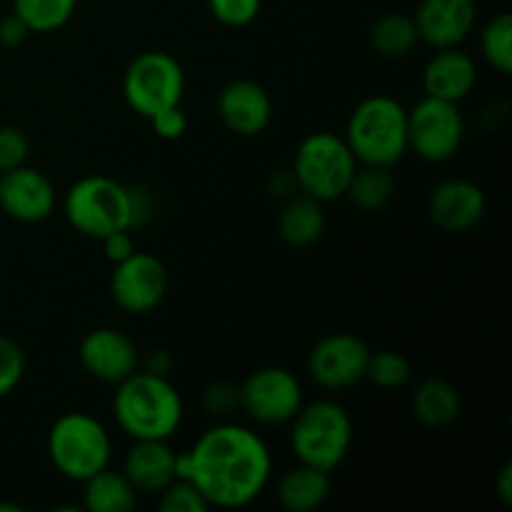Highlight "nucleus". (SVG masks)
<instances>
[{"label": "nucleus", "mask_w": 512, "mask_h": 512, "mask_svg": "<svg viewBox=\"0 0 512 512\" xmlns=\"http://www.w3.org/2000/svg\"><path fill=\"white\" fill-rule=\"evenodd\" d=\"M420 43L430 48H455L463 43L478 20L475 0H420L413 15Z\"/></svg>", "instance_id": "16"}, {"label": "nucleus", "mask_w": 512, "mask_h": 512, "mask_svg": "<svg viewBox=\"0 0 512 512\" xmlns=\"http://www.w3.org/2000/svg\"><path fill=\"white\" fill-rule=\"evenodd\" d=\"M263 0H208V10L220 25L245 28L260 15Z\"/></svg>", "instance_id": "30"}, {"label": "nucleus", "mask_w": 512, "mask_h": 512, "mask_svg": "<svg viewBox=\"0 0 512 512\" xmlns=\"http://www.w3.org/2000/svg\"><path fill=\"white\" fill-rule=\"evenodd\" d=\"M30 28L23 23V18L15 13H8L5 18H0V45L5 48H18L28 40Z\"/></svg>", "instance_id": "36"}, {"label": "nucleus", "mask_w": 512, "mask_h": 512, "mask_svg": "<svg viewBox=\"0 0 512 512\" xmlns=\"http://www.w3.org/2000/svg\"><path fill=\"white\" fill-rule=\"evenodd\" d=\"M58 205L53 180L38 168L18 165L0 173V210L18 223H43Z\"/></svg>", "instance_id": "13"}, {"label": "nucleus", "mask_w": 512, "mask_h": 512, "mask_svg": "<svg viewBox=\"0 0 512 512\" xmlns=\"http://www.w3.org/2000/svg\"><path fill=\"white\" fill-rule=\"evenodd\" d=\"M498 495L503 505H512V465L505 463L498 478Z\"/></svg>", "instance_id": "38"}, {"label": "nucleus", "mask_w": 512, "mask_h": 512, "mask_svg": "<svg viewBox=\"0 0 512 512\" xmlns=\"http://www.w3.org/2000/svg\"><path fill=\"white\" fill-rule=\"evenodd\" d=\"M48 455L63 478L83 483L90 475L108 468L113 440L98 418L83 410H73L50 425Z\"/></svg>", "instance_id": "6"}, {"label": "nucleus", "mask_w": 512, "mask_h": 512, "mask_svg": "<svg viewBox=\"0 0 512 512\" xmlns=\"http://www.w3.org/2000/svg\"><path fill=\"white\" fill-rule=\"evenodd\" d=\"M80 365L90 378L118 385L140 368L138 345L115 328H95L80 340Z\"/></svg>", "instance_id": "14"}, {"label": "nucleus", "mask_w": 512, "mask_h": 512, "mask_svg": "<svg viewBox=\"0 0 512 512\" xmlns=\"http://www.w3.org/2000/svg\"><path fill=\"white\" fill-rule=\"evenodd\" d=\"M343 138L360 165L393 168L408 153V108L390 95H370L355 105Z\"/></svg>", "instance_id": "3"}, {"label": "nucleus", "mask_w": 512, "mask_h": 512, "mask_svg": "<svg viewBox=\"0 0 512 512\" xmlns=\"http://www.w3.org/2000/svg\"><path fill=\"white\" fill-rule=\"evenodd\" d=\"M68 223L85 238L103 240L115 230H133V190L108 175H85L63 198Z\"/></svg>", "instance_id": "5"}, {"label": "nucleus", "mask_w": 512, "mask_h": 512, "mask_svg": "<svg viewBox=\"0 0 512 512\" xmlns=\"http://www.w3.org/2000/svg\"><path fill=\"white\" fill-rule=\"evenodd\" d=\"M25 375V355L15 340L0 335V398L13 393Z\"/></svg>", "instance_id": "31"}, {"label": "nucleus", "mask_w": 512, "mask_h": 512, "mask_svg": "<svg viewBox=\"0 0 512 512\" xmlns=\"http://www.w3.org/2000/svg\"><path fill=\"white\" fill-rule=\"evenodd\" d=\"M185 73L165 50H145L125 68L123 98L143 118H153L170 105H180Z\"/></svg>", "instance_id": "8"}, {"label": "nucleus", "mask_w": 512, "mask_h": 512, "mask_svg": "<svg viewBox=\"0 0 512 512\" xmlns=\"http://www.w3.org/2000/svg\"><path fill=\"white\" fill-rule=\"evenodd\" d=\"M150 120V128L160 140H180L188 130V115L180 105H170V108L155 113Z\"/></svg>", "instance_id": "34"}, {"label": "nucleus", "mask_w": 512, "mask_h": 512, "mask_svg": "<svg viewBox=\"0 0 512 512\" xmlns=\"http://www.w3.org/2000/svg\"><path fill=\"white\" fill-rule=\"evenodd\" d=\"M358 165L345 138L328 130H318L300 140L290 173L300 193L328 203V200L343 198Z\"/></svg>", "instance_id": "7"}, {"label": "nucleus", "mask_w": 512, "mask_h": 512, "mask_svg": "<svg viewBox=\"0 0 512 512\" xmlns=\"http://www.w3.org/2000/svg\"><path fill=\"white\" fill-rule=\"evenodd\" d=\"M393 193V168H385V165H363L360 168L358 165L343 198H348L360 213H378L390 203Z\"/></svg>", "instance_id": "25"}, {"label": "nucleus", "mask_w": 512, "mask_h": 512, "mask_svg": "<svg viewBox=\"0 0 512 512\" xmlns=\"http://www.w3.org/2000/svg\"><path fill=\"white\" fill-rule=\"evenodd\" d=\"M188 453V480L210 508H245L270 483L273 458L258 433L238 423L205 430Z\"/></svg>", "instance_id": "1"}, {"label": "nucleus", "mask_w": 512, "mask_h": 512, "mask_svg": "<svg viewBox=\"0 0 512 512\" xmlns=\"http://www.w3.org/2000/svg\"><path fill=\"white\" fill-rule=\"evenodd\" d=\"M330 490L328 470L298 463L278 480V503L288 512H313L330 498Z\"/></svg>", "instance_id": "20"}, {"label": "nucleus", "mask_w": 512, "mask_h": 512, "mask_svg": "<svg viewBox=\"0 0 512 512\" xmlns=\"http://www.w3.org/2000/svg\"><path fill=\"white\" fill-rule=\"evenodd\" d=\"M373 350L353 333H330L313 345L308 355V373L320 388L348 390L365 380Z\"/></svg>", "instance_id": "12"}, {"label": "nucleus", "mask_w": 512, "mask_h": 512, "mask_svg": "<svg viewBox=\"0 0 512 512\" xmlns=\"http://www.w3.org/2000/svg\"><path fill=\"white\" fill-rule=\"evenodd\" d=\"M480 53L485 63L495 68L498 73L510 75L512 70V18L510 13L495 15L488 20L480 35Z\"/></svg>", "instance_id": "27"}, {"label": "nucleus", "mask_w": 512, "mask_h": 512, "mask_svg": "<svg viewBox=\"0 0 512 512\" xmlns=\"http://www.w3.org/2000/svg\"><path fill=\"white\" fill-rule=\"evenodd\" d=\"M30 153V140L15 125H0V173L25 165Z\"/></svg>", "instance_id": "32"}, {"label": "nucleus", "mask_w": 512, "mask_h": 512, "mask_svg": "<svg viewBox=\"0 0 512 512\" xmlns=\"http://www.w3.org/2000/svg\"><path fill=\"white\" fill-rule=\"evenodd\" d=\"M488 200L480 185L465 178H448L428 195V215L445 233H468L485 218Z\"/></svg>", "instance_id": "15"}, {"label": "nucleus", "mask_w": 512, "mask_h": 512, "mask_svg": "<svg viewBox=\"0 0 512 512\" xmlns=\"http://www.w3.org/2000/svg\"><path fill=\"white\" fill-rule=\"evenodd\" d=\"M365 378L380 390H400L413 378V365L403 353L380 350V353H370Z\"/></svg>", "instance_id": "28"}, {"label": "nucleus", "mask_w": 512, "mask_h": 512, "mask_svg": "<svg viewBox=\"0 0 512 512\" xmlns=\"http://www.w3.org/2000/svg\"><path fill=\"white\" fill-rule=\"evenodd\" d=\"M138 505V490L123 470L103 468L83 480V508L90 512H130Z\"/></svg>", "instance_id": "23"}, {"label": "nucleus", "mask_w": 512, "mask_h": 512, "mask_svg": "<svg viewBox=\"0 0 512 512\" xmlns=\"http://www.w3.org/2000/svg\"><path fill=\"white\" fill-rule=\"evenodd\" d=\"M140 368L148 370V373H155V375H168L170 368H173V358H170L168 350H163V348L150 350L148 358H140Z\"/></svg>", "instance_id": "37"}, {"label": "nucleus", "mask_w": 512, "mask_h": 512, "mask_svg": "<svg viewBox=\"0 0 512 512\" xmlns=\"http://www.w3.org/2000/svg\"><path fill=\"white\" fill-rule=\"evenodd\" d=\"M168 293V270L163 260L153 253L128 255L115 263L110 278V295L113 303L128 315H145L158 308Z\"/></svg>", "instance_id": "11"}, {"label": "nucleus", "mask_w": 512, "mask_h": 512, "mask_svg": "<svg viewBox=\"0 0 512 512\" xmlns=\"http://www.w3.org/2000/svg\"><path fill=\"white\" fill-rule=\"evenodd\" d=\"M413 413L425 428H448L458 420L460 393L453 383L443 378H425L413 390Z\"/></svg>", "instance_id": "22"}, {"label": "nucleus", "mask_w": 512, "mask_h": 512, "mask_svg": "<svg viewBox=\"0 0 512 512\" xmlns=\"http://www.w3.org/2000/svg\"><path fill=\"white\" fill-rule=\"evenodd\" d=\"M465 120L458 103L430 98L408 110V150L425 163H445L463 148Z\"/></svg>", "instance_id": "9"}, {"label": "nucleus", "mask_w": 512, "mask_h": 512, "mask_svg": "<svg viewBox=\"0 0 512 512\" xmlns=\"http://www.w3.org/2000/svg\"><path fill=\"white\" fill-rule=\"evenodd\" d=\"M3 510H8V512H20L23 508H20V505H13V503H0V512Z\"/></svg>", "instance_id": "39"}, {"label": "nucleus", "mask_w": 512, "mask_h": 512, "mask_svg": "<svg viewBox=\"0 0 512 512\" xmlns=\"http://www.w3.org/2000/svg\"><path fill=\"white\" fill-rule=\"evenodd\" d=\"M158 508L163 512H205L210 505L190 480H173L158 493Z\"/></svg>", "instance_id": "29"}, {"label": "nucleus", "mask_w": 512, "mask_h": 512, "mask_svg": "<svg viewBox=\"0 0 512 512\" xmlns=\"http://www.w3.org/2000/svg\"><path fill=\"white\" fill-rule=\"evenodd\" d=\"M123 473L138 495H158L175 480V450L168 440H133Z\"/></svg>", "instance_id": "19"}, {"label": "nucleus", "mask_w": 512, "mask_h": 512, "mask_svg": "<svg viewBox=\"0 0 512 512\" xmlns=\"http://www.w3.org/2000/svg\"><path fill=\"white\" fill-rule=\"evenodd\" d=\"M353 445V418L335 400L303 403L290 420V450L298 463L335 473Z\"/></svg>", "instance_id": "4"}, {"label": "nucleus", "mask_w": 512, "mask_h": 512, "mask_svg": "<svg viewBox=\"0 0 512 512\" xmlns=\"http://www.w3.org/2000/svg\"><path fill=\"white\" fill-rule=\"evenodd\" d=\"M325 210L323 203L310 195L300 193L288 198L283 205L278 218L280 238L290 245V248H310L318 243L325 233Z\"/></svg>", "instance_id": "21"}, {"label": "nucleus", "mask_w": 512, "mask_h": 512, "mask_svg": "<svg viewBox=\"0 0 512 512\" xmlns=\"http://www.w3.org/2000/svg\"><path fill=\"white\" fill-rule=\"evenodd\" d=\"M218 115L230 133L255 138L273 123V100L255 80H233L220 90Z\"/></svg>", "instance_id": "17"}, {"label": "nucleus", "mask_w": 512, "mask_h": 512, "mask_svg": "<svg viewBox=\"0 0 512 512\" xmlns=\"http://www.w3.org/2000/svg\"><path fill=\"white\" fill-rule=\"evenodd\" d=\"M475 83H478V65L473 55L460 50L458 45L435 50L423 68V90L430 98L460 103L473 93Z\"/></svg>", "instance_id": "18"}, {"label": "nucleus", "mask_w": 512, "mask_h": 512, "mask_svg": "<svg viewBox=\"0 0 512 512\" xmlns=\"http://www.w3.org/2000/svg\"><path fill=\"white\" fill-rule=\"evenodd\" d=\"M303 408V385L290 370L268 365L240 385V410L260 425H285Z\"/></svg>", "instance_id": "10"}, {"label": "nucleus", "mask_w": 512, "mask_h": 512, "mask_svg": "<svg viewBox=\"0 0 512 512\" xmlns=\"http://www.w3.org/2000/svg\"><path fill=\"white\" fill-rule=\"evenodd\" d=\"M78 0H13V13L30 33H55L73 20Z\"/></svg>", "instance_id": "26"}, {"label": "nucleus", "mask_w": 512, "mask_h": 512, "mask_svg": "<svg viewBox=\"0 0 512 512\" xmlns=\"http://www.w3.org/2000/svg\"><path fill=\"white\" fill-rule=\"evenodd\" d=\"M113 415L133 440H170L183 423V398L168 375L138 368L115 385Z\"/></svg>", "instance_id": "2"}, {"label": "nucleus", "mask_w": 512, "mask_h": 512, "mask_svg": "<svg viewBox=\"0 0 512 512\" xmlns=\"http://www.w3.org/2000/svg\"><path fill=\"white\" fill-rule=\"evenodd\" d=\"M370 45L380 58L400 60L408 58L415 48L420 45L418 28H415L413 15L408 13H385L370 25Z\"/></svg>", "instance_id": "24"}, {"label": "nucleus", "mask_w": 512, "mask_h": 512, "mask_svg": "<svg viewBox=\"0 0 512 512\" xmlns=\"http://www.w3.org/2000/svg\"><path fill=\"white\" fill-rule=\"evenodd\" d=\"M103 253L110 263H120L128 255L135 253V240L130 235V230H115V233L105 235L103 238Z\"/></svg>", "instance_id": "35"}, {"label": "nucleus", "mask_w": 512, "mask_h": 512, "mask_svg": "<svg viewBox=\"0 0 512 512\" xmlns=\"http://www.w3.org/2000/svg\"><path fill=\"white\" fill-rule=\"evenodd\" d=\"M203 408L210 415L233 413L235 408H240V388H235L233 383H225V380L208 385L203 393Z\"/></svg>", "instance_id": "33"}]
</instances>
